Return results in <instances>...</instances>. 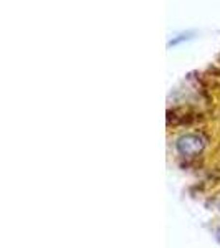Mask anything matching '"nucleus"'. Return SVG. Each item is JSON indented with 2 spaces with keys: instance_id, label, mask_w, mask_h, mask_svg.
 Segmentation results:
<instances>
[{
  "instance_id": "1",
  "label": "nucleus",
  "mask_w": 220,
  "mask_h": 248,
  "mask_svg": "<svg viewBox=\"0 0 220 248\" xmlns=\"http://www.w3.org/2000/svg\"><path fill=\"white\" fill-rule=\"evenodd\" d=\"M204 147H205V139L201 134H195V133L184 134L175 141V151L181 155H184V157L199 155L204 151Z\"/></svg>"
},
{
  "instance_id": "2",
  "label": "nucleus",
  "mask_w": 220,
  "mask_h": 248,
  "mask_svg": "<svg viewBox=\"0 0 220 248\" xmlns=\"http://www.w3.org/2000/svg\"><path fill=\"white\" fill-rule=\"evenodd\" d=\"M215 240H217V243L220 245V227H219L217 230H215Z\"/></svg>"
}]
</instances>
